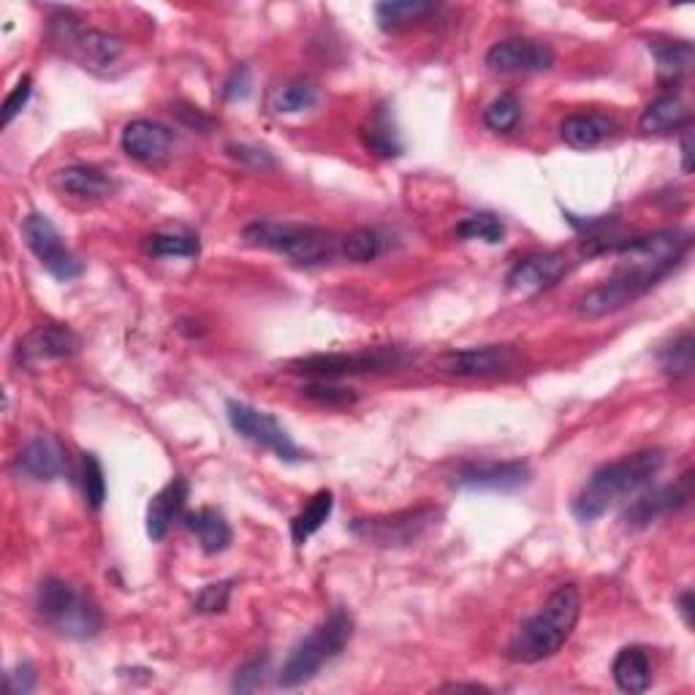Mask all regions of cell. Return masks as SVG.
I'll use <instances>...</instances> for the list:
<instances>
[{"label": "cell", "mask_w": 695, "mask_h": 695, "mask_svg": "<svg viewBox=\"0 0 695 695\" xmlns=\"http://www.w3.org/2000/svg\"><path fill=\"white\" fill-rule=\"evenodd\" d=\"M693 245V234L687 229H663L655 234L633 236L611 245L606 253H614L617 259L631 266H644V270H661L668 275L674 266L685 259Z\"/></svg>", "instance_id": "30bf717a"}, {"label": "cell", "mask_w": 695, "mask_h": 695, "mask_svg": "<svg viewBox=\"0 0 695 695\" xmlns=\"http://www.w3.org/2000/svg\"><path fill=\"white\" fill-rule=\"evenodd\" d=\"M432 11H438V3H430V0H386V3L376 6L378 25L383 31H400L411 22L424 20Z\"/></svg>", "instance_id": "f1b7e54d"}, {"label": "cell", "mask_w": 695, "mask_h": 695, "mask_svg": "<svg viewBox=\"0 0 695 695\" xmlns=\"http://www.w3.org/2000/svg\"><path fill=\"white\" fill-rule=\"evenodd\" d=\"M663 465L665 454L661 449H644L598 467V471L587 478V484L581 486L579 495H576L573 516L579 522L601 519V516L609 514V508H614L617 503H622L625 497L644 489V486L663 471Z\"/></svg>", "instance_id": "6da1fadb"}, {"label": "cell", "mask_w": 695, "mask_h": 695, "mask_svg": "<svg viewBox=\"0 0 695 695\" xmlns=\"http://www.w3.org/2000/svg\"><path fill=\"white\" fill-rule=\"evenodd\" d=\"M533 481L527 462H465L454 475V486L467 492H519Z\"/></svg>", "instance_id": "5bb4252c"}, {"label": "cell", "mask_w": 695, "mask_h": 695, "mask_svg": "<svg viewBox=\"0 0 695 695\" xmlns=\"http://www.w3.org/2000/svg\"><path fill=\"white\" fill-rule=\"evenodd\" d=\"M682 169L685 175L693 171V128L685 126L682 128Z\"/></svg>", "instance_id": "bcb514c9"}, {"label": "cell", "mask_w": 695, "mask_h": 695, "mask_svg": "<svg viewBox=\"0 0 695 695\" xmlns=\"http://www.w3.org/2000/svg\"><path fill=\"white\" fill-rule=\"evenodd\" d=\"M557 55L546 41L506 39L486 52V65L497 74H540L555 65Z\"/></svg>", "instance_id": "2e32d148"}, {"label": "cell", "mask_w": 695, "mask_h": 695, "mask_svg": "<svg viewBox=\"0 0 695 695\" xmlns=\"http://www.w3.org/2000/svg\"><path fill=\"white\" fill-rule=\"evenodd\" d=\"M350 635H354V617L337 606V609L329 611V617L320 622L316 631L307 633L291 650L288 661L283 663L281 674H277V685L283 691H294V687H302L310 680H316V674L326 663L343 655Z\"/></svg>", "instance_id": "3957f363"}, {"label": "cell", "mask_w": 695, "mask_h": 695, "mask_svg": "<svg viewBox=\"0 0 695 695\" xmlns=\"http://www.w3.org/2000/svg\"><path fill=\"white\" fill-rule=\"evenodd\" d=\"M685 126H691V112H687L685 101L674 93L652 101L639 120V128L644 134H674Z\"/></svg>", "instance_id": "cb8c5ba5"}, {"label": "cell", "mask_w": 695, "mask_h": 695, "mask_svg": "<svg viewBox=\"0 0 695 695\" xmlns=\"http://www.w3.org/2000/svg\"><path fill=\"white\" fill-rule=\"evenodd\" d=\"M145 253L156 255V259H171V255L193 259L201 253V242L193 234H150L145 240Z\"/></svg>", "instance_id": "e575fe53"}, {"label": "cell", "mask_w": 695, "mask_h": 695, "mask_svg": "<svg viewBox=\"0 0 695 695\" xmlns=\"http://www.w3.org/2000/svg\"><path fill=\"white\" fill-rule=\"evenodd\" d=\"M617 687L622 693H644L652 685V663L641 646H625L611 665Z\"/></svg>", "instance_id": "484cf974"}, {"label": "cell", "mask_w": 695, "mask_h": 695, "mask_svg": "<svg viewBox=\"0 0 695 695\" xmlns=\"http://www.w3.org/2000/svg\"><path fill=\"white\" fill-rule=\"evenodd\" d=\"M680 611H682V617H685L687 628H693V592L691 590H685L680 596Z\"/></svg>", "instance_id": "c3c4849f"}, {"label": "cell", "mask_w": 695, "mask_h": 695, "mask_svg": "<svg viewBox=\"0 0 695 695\" xmlns=\"http://www.w3.org/2000/svg\"><path fill=\"white\" fill-rule=\"evenodd\" d=\"M80 337L61 324H41L33 331H28L20 343H17V365L25 370H35L44 361L69 359L80 350Z\"/></svg>", "instance_id": "9a60e30c"}, {"label": "cell", "mask_w": 695, "mask_h": 695, "mask_svg": "<svg viewBox=\"0 0 695 695\" xmlns=\"http://www.w3.org/2000/svg\"><path fill=\"white\" fill-rule=\"evenodd\" d=\"M33 93V80L31 76H22L20 82L14 85V91L9 93V98L3 101V128H9L14 123V117L25 109V104L31 101Z\"/></svg>", "instance_id": "60d3db41"}, {"label": "cell", "mask_w": 695, "mask_h": 695, "mask_svg": "<svg viewBox=\"0 0 695 695\" xmlns=\"http://www.w3.org/2000/svg\"><path fill=\"white\" fill-rule=\"evenodd\" d=\"M318 104V85L305 76H296V80L285 82L283 87H277L272 93V109L281 112V115H296V112L313 109Z\"/></svg>", "instance_id": "4dcf8cb0"}, {"label": "cell", "mask_w": 695, "mask_h": 695, "mask_svg": "<svg viewBox=\"0 0 695 695\" xmlns=\"http://www.w3.org/2000/svg\"><path fill=\"white\" fill-rule=\"evenodd\" d=\"M188 503V481L175 478L158 492L147 506V536L152 540H164L169 527L182 516Z\"/></svg>", "instance_id": "7402d4cb"}, {"label": "cell", "mask_w": 695, "mask_h": 695, "mask_svg": "<svg viewBox=\"0 0 695 695\" xmlns=\"http://www.w3.org/2000/svg\"><path fill=\"white\" fill-rule=\"evenodd\" d=\"M123 152L139 164H160L175 147V134L156 120H130L123 130Z\"/></svg>", "instance_id": "d6986e66"}, {"label": "cell", "mask_w": 695, "mask_h": 695, "mask_svg": "<svg viewBox=\"0 0 695 695\" xmlns=\"http://www.w3.org/2000/svg\"><path fill=\"white\" fill-rule=\"evenodd\" d=\"M665 277L661 270H644V266L622 264L620 270L596 288L587 291L579 302H576V313L587 320H598L611 316V313L622 310V307L633 305L644 294H650L657 283Z\"/></svg>", "instance_id": "9c48e42d"}, {"label": "cell", "mask_w": 695, "mask_h": 695, "mask_svg": "<svg viewBox=\"0 0 695 695\" xmlns=\"http://www.w3.org/2000/svg\"><path fill=\"white\" fill-rule=\"evenodd\" d=\"M443 522L441 506H415L397 510V514L370 516V519H354L348 525L350 536L380 549H406L424 540Z\"/></svg>", "instance_id": "52a82bcc"}, {"label": "cell", "mask_w": 695, "mask_h": 695, "mask_svg": "<svg viewBox=\"0 0 695 695\" xmlns=\"http://www.w3.org/2000/svg\"><path fill=\"white\" fill-rule=\"evenodd\" d=\"M687 501H691V473L682 475L674 484L657 486V489H650L635 497L631 506L622 510V525L628 530H644V527L655 525L663 516L687 506Z\"/></svg>", "instance_id": "e0dca14e"}, {"label": "cell", "mask_w": 695, "mask_h": 695, "mask_svg": "<svg viewBox=\"0 0 695 695\" xmlns=\"http://www.w3.org/2000/svg\"><path fill=\"white\" fill-rule=\"evenodd\" d=\"M82 492H85V503L93 510H98L106 501V475L101 467L98 456L85 454L82 456Z\"/></svg>", "instance_id": "74e56055"}, {"label": "cell", "mask_w": 695, "mask_h": 695, "mask_svg": "<svg viewBox=\"0 0 695 695\" xmlns=\"http://www.w3.org/2000/svg\"><path fill=\"white\" fill-rule=\"evenodd\" d=\"M456 236L465 242H486V245H501L506 240V223L495 212H478L456 223Z\"/></svg>", "instance_id": "d6a6232c"}, {"label": "cell", "mask_w": 695, "mask_h": 695, "mask_svg": "<svg viewBox=\"0 0 695 695\" xmlns=\"http://www.w3.org/2000/svg\"><path fill=\"white\" fill-rule=\"evenodd\" d=\"M386 251V236L376 229H356L340 240L343 259L350 264H370Z\"/></svg>", "instance_id": "1f68e13d"}, {"label": "cell", "mask_w": 695, "mask_h": 695, "mask_svg": "<svg viewBox=\"0 0 695 695\" xmlns=\"http://www.w3.org/2000/svg\"><path fill=\"white\" fill-rule=\"evenodd\" d=\"M614 120H609L606 115H570L562 120L560 136L566 145L573 147V150H596L601 147L611 134H614Z\"/></svg>", "instance_id": "603a6c76"}, {"label": "cell", "mask_w": 695, "mask_h": 695, "mask_svg": "<svg viewBox=\"0 0 695 695\" xmlns=\"http://www.w3.org/2000/svg\"><path fill=\"white\" fill-rule=\"evenodd\" d=\"M253 80H251V69L248 65H236L229 74V80L223 82V98L225 101H245L251 95Z\"/></svg>", "instance_id": "b9f144b4"}, {"label": "cell", "mask_w": 695, "mask_h": 695, "mask_svg": "<svg viewBox=\"0 0 695 695\" xmlns=\"http://www.w3.org/2000/svg\"><path fill=\"white\" fill-rule=\"evenodd\" d=\"M65 449L55 438H35L20 451L17 456V467L33 481H57L63 473H69V460H65Z\"/></svg>", "instance_id": "44dd1931"}, {"label": "cell", "mask_w": 695, "mask_h": 695, "mask_svg": "<svg viewBox=\"0 0 695 695\" xmlns=\"http://www.w3.org/2000/svg\"><path fill=\"white\" fill-rule=\"evenodd\" d=\"M231 587H234V581H215V585H207L204 590L196 596L193 611H199V614H221L231 601Z\"/></svg>", "instance_id": "ab89813d"}, {"label": "cell", "mask_w": 695, "mask_h": 695, "mask_svg": "<svg viewBox=\"0 0 695 695\" xmlns=\"http://www.w3.org/2000/svg\"><path fill=\"white\" fill-rule=\"evenodd\" d=\"M522 120V104L514 93H503L484 109V126L495 134H510Z\"/></svg>", "instance_id": "8d00e7d4"}, {"label": "cell", "mask_w": 695, "mask_h": 695, "mask_svg": "<svg viewBox=\"0 0 695 695\" xmlns=\"http://www.w3.org/2000/svg\"><path fill=\"white\" fill-rule=\"evenodd\" d=\"M266 665H270V655H255L251 657L248 663H242L240 668H236L234 674V682H231V691L234 693H255L261 687V682H264V674H266Z\"/></svg>", "instance_id": "f35d334b"}, {"label": "cell", "mask_w": 695, "mask_h": 695, "mask_svg": "<svg viewBox=\"0 0 695 695\" xmlns=\"http://www.w3.org/2000/svg\"><path fill=\"white\" fill-rule=\"evenodd\" d=\"M245 242L285 255L296 266H318L331 261L340 251V240L329 231L302 223L255 221L245 229Z\"/></svg>", "instance_id": "5b68a950"}, {"label": "cell", "mask_w": 695, "mask_h": 695, "mask_svg": "<svg viewBox=\"0 0 695 695\" xmlns=\"http://www.w3.org/2000/svg\"><path fill=\"white\" fill-rule=\"evenodd\" d=\"M35 614L46 628L76 641L93 639L104 625L98 603L63 579L41 581L35 592Z\"/></svg>", "instance_id": "277c9868"}, {"label": "cell", "mask_w": 695, "mask_h": 695, "mask_svg": "<svg viewBox=\"0 0 695 695\" xmlns=\"http://www.w3.org/2000/svg\"><path fill=\"white\" fill-rule=\"evenodd\" d=\"M225 413H229L231 430H234L236 435L245 438V441L272 451V454L281 456L285 462H296L302 456L296 443L291 441V435L285 432V427L272 413L259 411V408L236 400H231L229 406H225Z\"/></svg>", "instance_id": "7c38bea8"}, {"label": "cell", "mask_w": 695, "mask_h": 695, "mask_svg": "<svg viewBox=\"0 0 695 695\" xmlns=\"http://www.w3.org/2000/svg\"><path fill=\"white\" fill-rule=\"evenodd\" d=\"M229 156L242 160V164H253L255 169H272L275 166V160L264 150H251V147H229Z\"/></svg>", "instance_id": "ee69618b"}, {"label": "cell", "mask_w": 695, "mask_h": 695, "mask_svg": "<svg viewBox=\"0 0 695 695\" xmlns=\"http://www.w3.org/2000/svg\"><path fill=\"white\" fill-rule=\"evenodd\" d=\"M361 141L370 152H376L380 158H397L402 152V141L397 136L394 117H391L389 106H376V112L370 115L367 126L361 128Z\"/></svg>", "instance_id": "4316f807"}, {"label": "cell", "mask_w": 695, "mask_h": 695, "mask_svg": "<svg viewBox=\"0 0 695 695\" xmlns=\"http://www.w3.org/2000/svg\"><path fill=\"white\" fill-rule=\"evenodd\" d=\"M186 527L199 538L204 555H221L231 544V527L225 516L215 508H201L186 516Z\"/></svg>", "instance_id": "d4e9b609"}, {"label": "cell", "mask_w": 695, "mask_h": 695, "mask_svg": "<svg viewBox=\"0 0 695 695\" xmlns=\"http://www.w3.org/2000/svg\"><path fill=\"white\" fill-rule=\"evenodd\" d=\"M657 361H661V370L668 378L680 380L687 378L693 372V335L685 331V335L676 337L674 343H668L661 354H657Z\"/></svg>", "instance_id": "836d02e7"}, {"label": "cell", "mask_w": 695, "mask_h": 695, "mask_svg": "<svg viewBox=\"0 0 695 695\" xmlns=\"http://www.w3.org/2000/svg\"><path fill=\"white\" fill-rule=\"evenodd\" d=\"M331 508H335V495L329 489L316 492L310 497V503L291 519V538H294V544L305 546L307 540L316 536L331 516Z\"/></svg>", "instance_id": "83f0119b"}, {"label": "cell", "mask_w": 695, "mask_h": 695, "mask_svg": "<svg viewBox=\"0 0 695 695\" xmlns=\"http://www.w3.org/2000/svg\"><path fill=\"white\" fill-rule=\"evenodd\" d=\"M35 687V668L31 663H20L14 671L6 674V691L11 695H28Z\"/></svg>", "instance_id": "7bdbcfd3"}, {"label": "cell", "mask_w": 695, "mask_h": 695, "mask_svg": "<svg viewBox=\"0 0 695 695\" xmlns=\"http://www.w3.org/2000/svg\"><path fill=\"white\" fill-rule=\"evenodd\" d=\"M650 52L655 55L657 74L663 80H680L695 63V50L691 41H650Z\"/></svg>", "instance_id": "f546056e"}, {"label": "cell", "mask_w": 695, "mask_h": 695, "mask_svg": "<svg viewBox=\"0 0 695 695\" xmlns=\"http://www.w3.org/2000/svg\"><path fill=\"white\" fill-rule=\"evenodd\" d=\"M50 35L82 69L93 71V74H109L126 55V41L120 35L85 28L80 17L69 9H61L52 17Z\"/></svg>", "instance_id": "8992f818"}, {"label": "cell", "mask_w": 695, "mask_h": 695, "mask_svg": "<svg viewBox=\"0 0 695 695\" xmlns=\"http://www.w3.org/2000/svg\"><path fill=\"white\" fill-rule=\"evenodd\" d=\"M22 236H25V245L31 248L35 259H39V264L44 266L55 281L69 283L82 275V261L65 248L61 231L55 229V223L46 215L31 212V215L22 221Z\"/></svg>", "instance_id": "8fae6325"}, {"label": "cell", "mask_w": 695, "mask_h": 695, "mask_svg": "<svg viewBox=\"0 0 695 695\" xmlns=\"http://www.w3.org/2000/svg\"><path fill=\"white\" fill-rule=\"evenodd\" d=\"M52 188L61 196H71V199L80 201H101L109 199L117 190V182L112 180L106 171L95 169V166H65V169H57L52 175Z\"/></svg>", "instance_id": "ffe728a7"}, {"label": "cell", "mask_w": 695, "mask_h": 695, "mask_svg": "<svg viewBox=\"0 0 695 695\" xmlns=\"http://www.w3.org/2000/svg\"><path fill=\"white\" fill-rule=\"evenodd\" d=\"M519 365V354L510 346H481L465 350H449L438 359L443 376L475 380V378H495L506 376Z\"/></svg>", "instance_id": "4fadbf2b"}, {"label": "cell", "mask_w": 695, "mask_h": 695, "mask_svg": "<svg viewBox=\"0 0 695 695\" xmlns=\"http://www.w3.org/2000/svg\"><path fill=\"white\" fill-rule=\"evenodd\" d=\"M581 614V592L576 585H562L546 598L530 620H525L508 644V661L540 663L566 646Z\"/></svg>", "instance_id": "7a4b0ae2"}, {"label": "cell", "mask_w": 695, "mask_h": 695, "mask_svg": "<svg viewBox=\"0 0 695 695\" xmlns=\"http://www.w3.org/2000/svg\"><path fill=\"white\" fill-rule=\"evenodd\" d=\"M411 361V354L397 346H378L356 350V354H318L291 361V372L316 380H337L367 372H397Z\"/></svg>", "instance_id": "ba28073f"}, {"label": "cell", "mask_w": 695, "mask_h": 695, "mask_svg": "<svg viewBox=\"0 0 695 695\" xmlns=\"http://www.w3.org/2000/svg\"><path fill=\"white\" fill-rule=\"evenodd\" d=\"M177 117H180V120L186 123V126L196 128V130H204V128L212 126L210 117H204V115H201V112H196L193 106H177Z\"/></svg>", "instance_id": "f6af8a7d"}, {"label": "cell", "mask_w": 695, "mask_h": 695, "mask_svg": "<svg viewBox=\"0 0 695 695\" xmlns=\"http://www.w3.org/2000/svg\"><path fill=\"white\" fill-rule=\"evenodd\" d=\"M299 391L305 400L316 402V406H324V408H348L359 400V394H356L350 386L337 383V380H313V383L302 386Z\"/></svg>", "instance_id": "d590c367"}, {"label": "cell", "mask_w": 695, "mask_h": 695, "mask_svg": "<svg viewBox=\"0 0 695 695\" xmlns=\"http://www.w3.org/2000/svg\"><path fill=\"white\" fill-rule=\"evenodd\" d=\"M438 691L441 693H462V691H471V693H489V687L486 685H478V682H471V685H467V682H449V685H441L438 687Z\"/></svg>", "instance_id": "7dc6e473"}, {"label": "cell", "mask_w": 695, "mask_h": 695, "mask_svg": "<svg viewBox=\"0 0 695 695\" xmlns=\"http://www.w3.org/2000/svg\"><path fill=\"white\" fill-rule=\"evenodd\" d=\"M568 259L562 253H536L516 261L514 270L508 272L506 285L510 294L536 296L544 291L555 288L566 277Z\"/></svg>", "instance_id": "ac0fdd59"}]
</instances>
